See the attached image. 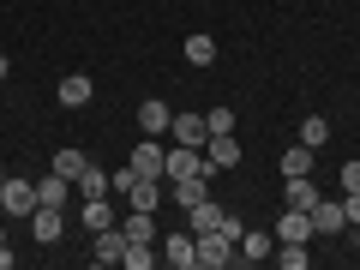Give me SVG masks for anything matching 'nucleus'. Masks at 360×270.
I'll return each instance as SVG.
<instances>
[{
	"label": "nucleus",
	"instance_id": "nucleus-1",
	"mask_svg": "<svg viewBox=\"0 0 360 270\" xmlns=\"http://www.w3.org/2000/svg\"><path fill=\"white\" fill-rule=\"evenodd\" d=\"M30 210H37V180L6 174L0 180V217H30Z\"/></svg>",
	"mask_w": 360,
	"mask_h": 270
},
{
	"label": "nucleus",
	"instance_id": "nucleus-2",
	"mask_svg": "<svg viewBox=\"0 0 360 270\" xmlns=\"http://www.w3.org/2000/svg\"><path fill=\"white\" fill-rule=\"evenodd\" d=\"M193 240H198V264H205V270H229V258H240V252H234V240H229L222 229L193 234Z\"/></svg>",
	"mask_w": 360,
	"mask_h": 270
},
{
	"label": "nucleus",
	"instance_id": "nucleus-3",
	"mask_svg": "<svg viewBox=\"0 0 360 270\" xmlns=\"http://www.w3.org/2000/svg\"><path fill=\"white\" fill-rule=\"evenodd\" d=\"M132 174H139V180H162L168 174V150H162V144H156V139H144V144H132Z\"/></svg>",
	"mask_w": 360,
	"mask_h": 270
},
{
	"label": "nucleus",
	"instance_id": "nucleus-4",
	"mask_svg": "<svg viewBox=\"0 0 360 270\" xmlns=\"http://www.w3.org/2000/svg\"><path fill=\"white\" fill-rule=\"evenodd\" d=\"M162 264H168V270H193V264H198L193 229H186V234H162Z\"/></svg>",
	"mask_w": 360,
	"mask_h": 270
},
{
	"label": "nucleus",
	"instance_id": "nucleus-5",
	"mask_svg": "<svg viewBox=\"0 0 360 270\" xmlns=\"http://www.w3.org/2000/svg\"><path fill=\"white\" fill-rule=\"evenodd\" d=\"M168 139H174V144H193V150H205L210 127H205V115H186V108H180V115L168 120Z\"/></svg>",
	"mask_w": 360,
	"mask_h": 270
},
{
	"label": "nucleus",
	"instance_id": "nucleus-6",
	"mask_svg": "<svg viewBox=\"0 0 360 270\" xmlns=\"http://www.w3.org/2000/svg\"><path fill=\"white\" fill-rule=\"evenodd\" d=\"M205 162L217 168V174L234 168V162H240V139H234V132H210V139H205Z\"/></svg>",
	"mask_w": 360,
	"mask_h": 270
},
{
	"label": "nucleus",
	"instance_id": "nucleus-7",
	"mask_svg": "<svg viewBox=\"0 0 360 270\" xmlns=\"http://www.w3.org/2000/svg\"><path fill=\"white\" fill-rule=\"evenodd\" d=\"M120 252H127V229H103V234H90V258L96 264H120Z\"/></svg>",
	"mask_w": 360,
	"mask_h": 270
},
{
	"label": "nucleus",
	"instance_id": "nucleus-8",
	"mask_svg": "<svg viewBox=\"0 0 360 270\" xmlns=\"http://www.w3.org/2000/svg\"><path fill=\"white\" fill-rule=\"evenodd\" d=\"M168 120H174V108H168L162 96L139 103V127H144V139H162V132H168Z\"/></svg>",
	"mask_w": 360,
	"mask_h": 270
},
{
	"label": "nucleus",
	"instance_id": "nucleus-9",
	"mask_svg": "<svg viewBox=\"0 0 360 270\" xmlns=\"http://www.w3.org/2000/svg\"><path fill=\"white\" fill-rule=\"evenodd\" d=\"M60 229H66V217H60L54 205H37V210H30V234H37L42 246H54V240H60Z\"/></svg>",
	"mask_w": 360,
	"mask_h": 270
},
{
	"label": "nucleus",
	"instance_id": "nucleus-10",
	"mask_svg": "<svg viewBox=\"0 0 360 270\" xmlns=\"http://www.w3.org/2000/svg\"><path fill=\"white\" fill-rule=\"evenodd\" d=\"M66 198H72V180L49 168V174L37 180V205H54V210H66Z\"/></svg>",
	"mask_w": 360,
	"mask_h": 270
},
{
	"label": "nucleus",
	"instance_id": "nucleus-11",
	"mask_svg": "<svg viewBox=\"0 0 360 270\" xmlns=\"http://www.w3.org/2000/svg\"><path fill=\"white\" fill-rule=\"evenodd\" d=\"M276 240H312V210H295V205H288L283 217H276Z\"/></svg>",
	"mask_w": 360,
	"mask_h": 270
},
{
	"label": "nucleus",
	"instance_id": "nucleus-12",
	"mask_svg": "<svg viewBox=\"0 0 360 270\" xmlns=\"http://www.w3.org/2000/svg\"><path fill=\"white\" fill-rule=\"evenodd\" d=\"M319 186H312V174H295V180H288V186H283V205H295V210H312V205H319Z\"/></svg>",
	"mask_w": 360,
	"mask_h": 270
},
{
	"label": "nucleus",
	"instance_id": "nucleus-13",
	"mask_svg": "<svg viewBox=\"0 0 360 270\" xmlns=\"http://www.w3.org/2000/svg\"><path fill=\"white\" fill-rule=\"evenodd\" d=\"M222 217H229L222 205H210V198H198V205L186 210V229H193V234H210V229H222Z\"/></svg>",
	"mask_w": 360,
	"mask_h": 270
},
{
	"label": "nucleus",
	"instance_id": "nucleus-14",
	"mask_svg": "<svg viewBox=\"0 0 360 270\" xmlns=\"http://www.w3.org/2000/svg\"><path fill=\"white\" fill-rule=\"evenodd\" d=\"M168 186H174V205H180V210H193L198 198H210V180H205V174H186V180H168Z\"/></svg>",
	"mask_w": 360,
	"mask_h": 270
},
{
	"label": "nucleus",
	"instance_id": "nucleus-15",
	"mask_svg": "<svg viewBox=\"0 0 360 270\" xmlns=\"http://www.w3.org/2000/svg\"><path fill=\"white\" fill-rule=\"evenodd\" d=\"M90 96H96V84H90L84 72H72V78H60V108H84Z\"/></svg>",
	"mask_w": 360,
	"mask_h": 270
},
{
	"label": "nucleus",
	"instance_id": "nucleus-16",
	"mask_svg": "<svg viewBox=\"0 0 360 270\" xmlns=\"http://www.w3.org/2000/svg\"><path fill=\"white\" fill-rule=\"evenodd\" d=\"M84 229H90V234L115 229V205H108V193H103V198H84Z\"/></svg>",
	"mask_w": 360,
	"mask_h": 270
},
{
	"label": "nucleus",
	"instance_id": "nucleus-17",
	"mask_svg": "<svg viewBox=\"0 0 360 270\" xmlns=\"http://www.w3.org/2000/svg\"><path fill=\"white\" fill-rule=\"evenodd\" d=\"M120 229H127V240H150L156 246V210H127Z\"/></svg>",
	"mask_w": 360,
	"mask_h": 270
},
{
	"label": "nucleus",
	"instance_id": "nucleus-18",
	"mask_svg": "<svg viewBox=\"0 0 360 270\" xmlns=\"http://www.w3.org/2000/svg\"><path fill=\"white\" fill-rule=\"evenodd\" d=\"M342 229H348L342 205H324V198H319V205H312V234H342Z\"/></svg>",
	"mask_w": 360,
	"mask_h": 270
},
{
	"label": "nucleus",
	"instance_id": "nucleus-19",
	"mask_svg": "<svg viewBox=\"0 0 360 270\" xmlns=\"http://www.w3.org/2000/svg\"><path fill=\"white\" fill-rule=\"evenodd\" d=\"M127 198H132V210H156L162 205V180H132Z\"/></svg>",
	"mask_w": 360,
	"mask_h": 270
},
{
	"label": "nucleus",
	"instance_id": "nucleus-20",
	"mask_svg": "<svg viewBox=\"0 0 360 270\" xmlns=\"http://www.w3.org/2000/svg\"><path fill=\"white\" fill-rule=\"evenodd\" d=\"M270 252H276V240H270L264 229H246L240 234V258H252V264H258V258H270Z\"/></svg>",
	"mask_w": 360,
	"mask_h": 270
},
{
	"label": "nucleus",
	"instance_id": "nucleus-21",
	"mask_svg": "<svg viewBox=\"0 0 360 270\" xmlns=\"http://www.w3.org/2000/svg\"><path fill=\"white\" fill-rule=\"evenodd\" d=\"M210 60H217V37H205V30L186 37V66H210Z\"/></svg>",
	"mask_w": 360,
	"mask_h": 270
},
{
	"label": "nucleus",
	"instance_id": "nucleus-22",
	"mask_svg": "<svg viewBox=\"0 0 360 270\" xmlns=\"http://www.w3.org/2000/svg\"><path fill=\"white\" fill-rule=\"evenodd\" d=\"M283 174L295 180V174H312V144H288L283 150Z\"/></svg>",
	"mask_w": 360,
	"mask_h": 270
},
{
	"label": "nucleus",
	"instance_id": "nucleus-23",
	"mask_svg": "<svg viewBox=\"0 0 360 270\" xmlns=\"http://www.w3.org/2000/svg\"><path fill=\"white\" fill-rule=\"evenodd\" d=\"M72 186H78V193H84V198H103V193H108V174H103V168H96V162H84V174H78Z\"/></svg>",
	"mask_w": 360,
	"mask_h": 270
},
{
	"label": "nucleus",
	"instance_id": "nucleus-24",
	"mask_svg": "<svg viewBox=\"0 0 360 270\" xmlns=\"http://www.w3.org/2000/svg\"><path fill=\"white\" fill-rule=\"evenodd\" d=\"M276 264H283V270H307V264H312L307 240H283V252H276Z\"/></svg>",
	"mask_w": 360,
	"mask_h": 270
},
{
	"label": "nucleus",
	"instance_id": "nucleus-25",
	"mask_svg": "<svg viewBox=\"0 0 360 270\" xmlns=\"http://www.w3.org/2000/svg\"><path fill=\"white\" fill-rule=\"evenodd\" d=\"M324 139H330V120H324V115H307V120H300V144H312V150H319Z\"/></svg>",
	"mask_w": 360,
	"mask_h": 270
},
{
	"label": "nucleus",
	"instance_id": "nucleus-26",
	"mask_svg": "<svg viewBox=\"0 0 360 270\" xmlns=\"http://www.w3.org/2000/svg\"><path fill=\"white\" fill-rule=\"evenodd\" d=\"M84 162H90L84 150H54V174H66V180H78V174H84Z\"/></svg>",
	"mask_w": 360,
	"mask_h": 270
},
{
	"label": "nucleus",
	"instance_id": "nucleus-27",
	"mask_svg": "<svg viewBox=\"0 0 360 270\" xmlns=\"http://www.w3.org/2000/svg\"><path fill=\"white\" fill-rule=\"evenodd\" d=\"M205 127H210V132H234V108H210Z\"/></svg>",
	"mask_w": 360,
	"mask_h": 270
},
{
	"label": "nucleus",
	"instance_id": "nucleus-28",
	"mask_svg": "<svg viewBox=\"0 0 360 270\" xmlns=\"http://www.w3.org/2000/svg\"><path fill=\"white\" fill-rule=\"evenodd\" d=\"M342 222H348V229H360V193H342Z\"/></svg>",
	"mask_w": 360,
	"mask_h": 270
},
{
	"label": "nucleus",
	"instance_id": "nucleus-29",
	"mask_svg": "<svg viewBox=\"0 0 360 270\" xmlns=\"http://www.w3.org/2000/svg\"><path fill=\"white\" fill-rule=\"evenodd\" d=\"M342 193H360V162H342Z\"/></svg>",
	"mask_w": 360,
	"mask_h": 270
},
{
	"label": "nucleus",
	"instance_id": "nucleus-30",
	"mask_svg": "<svg viewBox=\"0 0 360 270\" xmlns=\"http://www.w3.org/2000/svg\"><path fill=\"white\" fill-rule=\"evenodd\" d=\"M6 72H13V60H0V84H6Z\"/></svg>",
	"mask_w": 360,
	"mask_h": 270
},
{
	"label": "nucleus",
	"instance_id": "nucleus-31",
	"mask_svg": "<svg viewBox=\"0 0 360 270\" xmlns=\"http://www.w3.org/2000/svg\"><path fill=\"white\" fill-rule=\"evenodd\" d=\"M0 246H6V222H0Z\"/></svg>",
	"mask_w": 360,
	"mask_h": 270
},
{
	"label": "nucleus",
	"instance_id": "nucleus-32",
	"mask_svg": "<svg viewBox=\"0 0 360 270\" xmlns=\"http://www.w3.org/2000/svg\"><path fill=\"white\" fill-rule=\"evenodd\" d=\"M354 246H360V229H354Z\"/></svg>",
	"mask_w": 360,
	"mask_h": 270
},
{
	"label": "nucleus",
	"instance_id": "nucleus-33",
	"mask_svg": "<svg viewBox=\"0 0 360 270\" xmlns=\"http://www.w3.org/2000/svg\"><path fill=\"white\" fill-rule=\"evenodd\" d=\"M0 180H6V168H0Z\"/></svg>",
	"mask_w": 360,
	"mask_h": 270
}]
</instances>
